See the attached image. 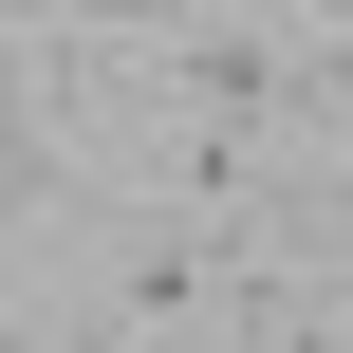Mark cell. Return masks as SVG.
Instances as JSON below:
<instances>
[]
</instances>
